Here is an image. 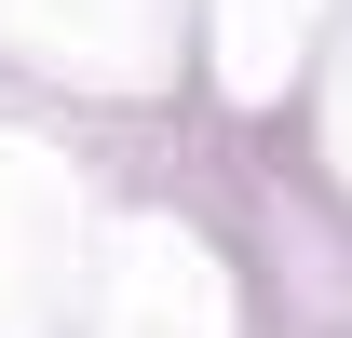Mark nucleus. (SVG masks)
I'll list each match as a JSON object with an SVG mask.
<instances>
[]
</instances>
